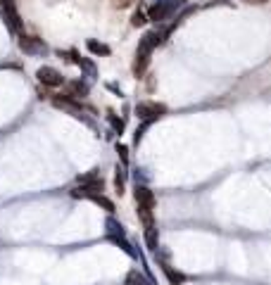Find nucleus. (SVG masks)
<instances>
[{
    "instance_id": "f257e3e1",
    "label": "nucleus",
    "mask_w": 271,
    "mask_h": 285,
    "mask_svg": "<svg viewBox=\"0 0 271 285\" xmlns=\"http://www.w3.org/2000/svg\"><path fill=\"white\" fill-rule=\"evenodd\" d=\"M162 41H164V33L157 31V29H155V31H148L143 36L141 45H138V50H136V60H133V74H136V76H143V74H145V69L150 65L152 50L162 43Z\"/></svg>"
},
{
    "instance_id": "f03ea898",
    "label": "nucleus",
    "mask_w": 271,
    "mask_h": 285,
    "mask_svg": "<svg viewBox=\"0 0 271 285\" xmlns=\"http://www.w3.org/2000/svg\"><path fill=\"white\" fill-rule=\"evenodd\" d=\"M183 0H157L150 7V19L152 22H164V19H172V14L179 7H183Z\"/></svg>"
},
{
    "instance_id": "7ed1b4c3",
    "label": "nucleus",
    "mask_w": 271,
    "mask_h": 285,
    "mask_svg": "<svg viewBox=\"0 0 271 285\" xmlns=\"http://www.w3.org/2000/svg\"><path fill=\"white\" fill-rule=\"evenodd\" d=\"M164 112H167V107L160 105V102H138V105H136V117H138L143 124L157 121L160 117H164Z\"/></svg>"
},
{
    "instance_id": "20e7f679",
    "label": "nucleus",
    "mask_w": 271,
    "mask_h": 285,
    "mask_svg": "<svg viewBox=\"0 0 271 285\" xmlns=\"http://www.w3.org/2000/svg\"><path fill=\"white\" fill-rule=\"evenodd\" d=\"M19 48H22L26 55H33V57L45 55V53H48V45L43 43V38H36V36H24V33H22V38H19Z\"/></svg>"
},
{
    "instance_id": "39448f33",
    "label": "nucleus",
    "mask_w": 271,
    "mask_h": 285,
    "mask_svg": "<svg viewBox=\"0 0 271 285\" xmlns=\"http://www.w3.org/2000/svg\"><path fill=\"white\" fill-rule=\"evenodd\" d=\"M0 7H2V14H5V22L14 33H22V19H19V12L14 7L12 0H0Z\"/></svg>"
},
{
    "instance_id": "423d86ee",
    "label": "nucleus",
    "mask_w": 271,
    "mask_h": 285,
    "mask_svg": "<svg viewBox=\"0 0 271 285\" xmlns=\"http://www.w3.org/2000/svg\"><path fill=\"white\" fill-rule=\"evenodd\" d=\"M36 76H38V81H41L43 86L57 88V86H62V83H65V76H62L57 69H53V67H41V69L36 71Z\"/></svg>"
},
{
    "instance_id": "0eeeda50",
    "label": "nucleus",
    "mask_w": 271,
    "mask_h": 285,
    "mask_svg": "<svg viewBox=\"0 0 271 285\" xmlns=\"http://www.w3.org/2000/svg\"><path fill=\"white\" fill-rule=\"evenodd\" d=\"M53 105L57 107V110H65V112H69L72 117H76V119H84V121H88L90 124V119H86V114H84V110L79 107V105H74L69 98H55L53 100Z\"/></svg>"
},
{
    "instance_id": "6e6552de",
    "label": "nucleus",
    "mask_w": 271,
    "mask_h": 285,
    "mask_svg": "<svg viewBox=\"0 0 271 285\" xmlns=\"http://www.w3.org/2000/svg\"><path fill=\"white\" fill-rule=\"evenodd\" d=\"M136 205H145V207L155 209V195L148 186H136Z\"/></svg>"
},
{
    "instance_id": "1a4fd4ad",
    "label": "nucleus",
    "mask_w": 271,
    "mask_h": 285,
    "mask_svg": "<svg viewBox=\"0 0 271 285\" xmlns=\"http://www.w3.org/2000/svg\"><path fill=\"white\" fill-rule=\"evenodd\" d=\"M105 228H107V238H126V230H124V226H121L117 219H112V216L105 221Z\"/></svg>"
},
{
    "instance_id": "9d476101",
    "label": "nucleus",
    "mask_w": 271,
    "mask_h": 285,
    "mask_svg": "<svg viewBox=\"0 0 271 285\" xmlns=\"http://www.w3.org/2000/svg\"><path fill=\"white\" fill-rule=\"evenodd\" d=\"M84 95H88V83H84V81H74V83H69V88H67V98H84Z\"/></svg>"
},
{
    "instance_id": "9b49d317",
    "label": "nucleus",
    "mask_w": 271,
    "mask_h": 285,
    "mask_svg": "<svg viewBox=\"0 0 271 285\" xmlns=\"http://www.w3.org/2000/svg\"><path fill=\"white\" fill-rule=\"evenodd\" d=\"M76 65L81 67V71L86 74L88 81H93V78L98 76V69H95V65H93L90 60H86V57H76Z\"/></svg>"
},
{
    "instance_id": "f8f14e48",
    "label": "nucleus",
    "mask_w": 271,
    "mask_h": 285,
    "mask_svg": "<svg viewBox=\"0 0 271 285\" xmlns=\"http://www.w3.org/2000/svg\"><path fill=\"white\" fill-rule=\"evenodd\" d=\"M145 242H148V247H150L152 252L160 250V235H157V228H155V226H152V228H145Z\"/></svg>"
},
{
    "instance_id": "ddd939ff",
    "label": "nucleus",
    "mask_w": 271,
    "mask_h": 285,
    "mask_svg": "<svg viewBox=\"0 0 271 285\" xmlns=\"http://www.w3.org/2000/svg\"><path fill=\"white\" fill-rule=\"evenodd\" d=\"M126 285H155L150 281V278H145L143 274H138V271H129V276H126Z\"/></svg>"
},
{
    "instance_id": "4468645a",
    "label": "nucleus",
    "mask_w": 271,
    "mask_h": 285,
    "mask_svg": "<svg viewBox=\"0 0 271 285\" xmlns=\"http://www.w3.org/2000/svg\"><path fill=\"white\" fill-rule=\"evenodd\" d=\"M114 186H117V193H124V186H126V166H117V176H114Z\"/></svg>"
},
{
    "instance_id": "2eb2a0df",
    "label": "nucleus",
    "mask_w": 271,
    "mask_h": 285,
    "mask_svg": "<svg viewBox=\"0 0 271 285\" xmlns=\"http://www.w3.org/2000/svg\"><path fill=\"white\" fill-rule=\"evenodd\" d=\"M88 50L93 55H109V48L105 43H98V41H88Z\"/></svg>"
},
{
    "instance_id": "dca6fc26",
    "label": "nucleus",
    "mask_w": 271,
    "mask_h": 285,
    "mask_svg": "<svg viewBox=\"0 0 271 285\" xmlns=\"http://www.w3.org/2000/svg\"><path fill=\"white\" fill-rule=\"evenodd\" d=\"M90 200H93L95 205H100L102 209H107V212H114V205H112V200H107L105 195H102V193H100V195H93Z\"/></svg>"
},
{
    "instance_id": "f3484780",
    "label": "nucleus",
    "mask_w": 271,
    "mask_h": 285,
    "mask_svg": "<svg viewBox=\"0 0 271 285\" xmlns=\"http://www.w3.org/2000/svg\"><path fill=\"white\" fill-rule=\"evenodd\" d=\"M164 274L169 276V281H172L174 285H176V283H183V281H185V276H183V274H176V271H172L169 266H164Z\"/></svg>"
},
{
    "instance_id": "a211bd4d",
    "label": "nucleus",
    "mask_w": 271,
    "mask_h": 285,
    "mask_svg": "<svg viewBox=\"0 0 271 285\" xmlns=\"http://www.w3.org/2000/svg\"><path fill=\"white\" fill-rule=\"evenodd\" d=\"M117 152H119L121 166H126V164H129V147H126V145H119V147H117Z\"/></svg>"
},
{
    "instance_id": "6ab92c4d",
    "label": "nucleus",
    "mask_w": 271,
    "mask_h": 285,
    "mask_svg": "<svg viewBox=\"0 0 271 285\" xmlns=\"http://www.w3.org/2000/svg\"><path fill=\"white\" fill-rule=\"evenodd\" d=\"M145 22H148V19H145V14H143L141 10L133 12V17H131V24H133V26H143Z\"/></svg>"
},
{
    "instance_id": "aec40b11",
    "label": "nucleus",
    "mask_w": 271,
    "mask_h": 285,
    "mask_svg": "<svg viewBox=\"0 0 271 285\" xmlns=\"http://www.w3.org/2000/svg\"><path fill=\"white\" fill-rule=\"evenodd\" d=\"M107 119H109V124L114 126V131H119V133H121V129H124V121H121V119H117L114 114H107Z\"/></svg>"
},
{
    "instance_id": "412c9836",
    "label": "nucleus",
    "mask_w": 271,
    "mask_h": 285,
    "mask_svg": "<svg viewBox=\"0 0 271 285\" xmlns=\"http://www.w3.org/2000/svg\"><path fill=\"white\" fill-rule=\"evenodd\" d=\"M131 0H114V7H126Z\"/></svg>"
},
{
    "instance_id": "4be33fe9",
    "label": "nucleus",
    "mask_w": 271,
    "mask_h": 285,
    "mask_svg": "<svg viewBox=\"0 0 271 285\" xmlns=\"http://www.w3.org/2000/svg\"><path fill=\"white\" fill-rule=\"evenodd\" d=\"M248 2H257V5H264L267 0H248Z\"/></svg>"
}]
</instances>
